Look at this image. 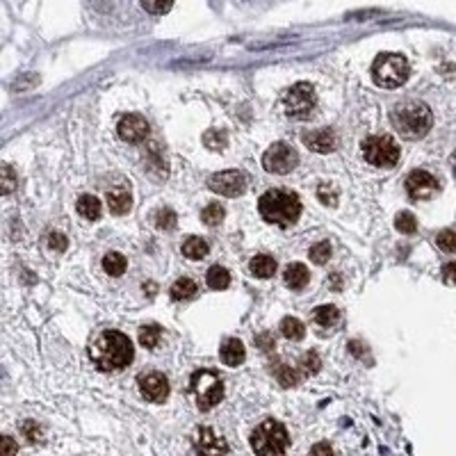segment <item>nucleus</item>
Masks as SVG:
<instances>
[{
    "instance_id": "18",
    "label": "nucleus",
    "mask_w": 456,
    "mask_h": 456,
    "mask_svg": "<svg viewBox=\"0 0 456 456\" xmlns=\"http://www.w3.org/2000/svg\"><path fill=\"white\" fill-rule=\"evenodd\" d=\"M249 270H251V274L256 279H270L274 272H277V260H274L272 256H256L251 265H249Z\"/></svg>"
},
{
    "instance_id": "28",
    "label": "nucleus",
    "mask_w": 456,
    "mask_h": 456,
    "mask_svg": "<svg viewBox=\"0 0 456 456\" xmlns=\"http://www.w3.org/2000/svg\"><path fill=\"white\" fill-rule=\"evenodd\" d=\"M338 317H340V311L331 304L315 308V322L320 326H333L335 322H338Z\"/></svg>"
},
{
    "instance_id": "24",
    "label": "nucleus",
    "mask_w": 456,
    "mask_h": 456,
    "mask_svg": "<svg viewBox=\"0 0 456 456\" xmlns=\"http://www.w3.org/2000/svg\"><path fill=\"white\" fill-rule=\"evenodd\" d=\"M281 333L288 340H301L306 335V326L297 317H286V320H281Z\"/></svg>"
},
{
    "instance_id": "34",
    "label": "nucleus",
    "mask_w": 456,
    "mask_h": 456,
    "mask_svg": "<svg viewBox=\"0 0 456 456\" xmlns=\"http://www.w3.org/2000/svg\"><path fill=\"white\" fill-rule=\"evenodd\" d=\"M299 365L306 374H317V372H320V367H322V358L317 356V351H308V354L301 356Z\"/></svg>"
},
{
    "instance_id": "32",
    "label": "nucleus",
    "mask_w": 456,
    "mask_h": 456,
    "mask_svg": "<svg viewBox=\"0 0 456 456\" xmlns=\"http://www.w3.org/2000/svg\"><path fill=\"white\" fill-rule=\"evenodd\" d=\"M226 133L219 131V128H212V131H208L203 135V144L208 146V149H214V151H221L223 146H226Z\"/></svg>"
},
{
    "instance_id": "43",
    "label": "nucleus",
    "mask_w": 456,
    "mask_h": 456,
    "mask_svg": "<svg viewBox=\"0 0 456 456\" xmlns=\"http://www.w3.org/2000/svg\"><path fill=\"white\" fill-rule=\"evenodd\" d=\"M258 345H260V349H265V351H272L274 349V338L270 333H260V335H258Z\"/></svg>"
},
{
    "instance_id": "2",
    "label": "nucleus",
    "mask_w": 456,
    "mask_h": 456,
    "mask_svg": "<svg viewBox=\"0 0 456 456\" xmlns=\"http://www.w3.org/2000/svg\"><path fill=\"white\" fill-rule=\"evenodd\" d=\"M390 124L404 140H422L432 131L434 115L422 101H404L390 110Z\"/></svg>"
},
{
    "instance_id": "36",
    "label": "nucleus",
    "mask_w": 456,
    "mask_h": 456,
    "mask_svg": "<svg viewBox=\"0 0 456 456\" xmlns=\"http://www.w3.org/2000/svg\"><path fill=\"white\" fill-rule=\"evenodd\" d=\"M317 199H320L324 205H335V201H338V189H335V185L331 183H322L320 187H317Z\"/></svg>"
},
{
    "instance_id": "38",
    "label": "nucleus",
    "mask_w": 456,
    "mask_h": 456,
    "mask_svg": "<svg viewBox=\"0 0 456 456\" xmlns=\"http://www.w3.org/2000/svg\"><path fill=\"white\" fill-rule=\"evenodd\" d=\"M156 226H158V228H165V230L174 228V226H176V212L169 210V208L158 210V214H156Z\"/></svg>"
},
{
    "instance_id": "20",
    "label": "nucleus",
    "mask_w": 456,
    "mask_h": 456,
    "mask_svg": "<svg viewBox=\"0 0 456 456\" xmlns=\"http://www.w3.org/2000/svg\"><path fill=\"white\" fill-rule=\"evenodd\" d=\"M199 447L203 452H228V445L221 441L219 436H214V432H210V429H201L199 432Z\"/></svg>"
},
{
    "instance_id": "21",
    "label": "nucleus",
    "mask_w": 456,
    "mask_h": 456,
    "mask_svg": "<svg viewBox=\"0 0 456 456\" xmlns=\"http://www.w3.org/2000/svg\"><path fill=\"white\" fill-rule=\"evenodd\" d=\"M205 283H208L212 290H226L230 286V274L226 267H221V265H214V267H210L208 274H205Z\"/></svg>"
},
{
    "instance_id": "41",
    "label": "nucleus",
    "mask_w": 456,
    "mask_h": 456,
    "mask_svg": "<svg viewBox=\"0 0 456 456\" xmlns=\"http://www.w3.org/2000/svg\"><path fill=\"white\" fill-rule=\"evenodd\" d=\"M19 452V445H16L14 438L10 436H0V456H10Z\"/></svg>"
},
{
    "instance_id": "14",
    "label": "nucleus",
    "mask_w": 456,
    "mask_h": 456,
    "mask_svg": "<svg viewBox=\"0 0 456 456\" xmlns=\"http://www.w3.org/2000/svg\"><path fill=\"white\" fill-rule=\"evenodd\" d=\"M301 140H304V144L313 153H333L335 149H338V135H335V131H331V128L304 133L301 135Z\"/></svg>"
},
{
    "instance_id": "7",
    "label": "nucleus",
    "mask_w": 456,
    "mask_h": 456,
    "mask_svg": "<svg viewBox=\"0 0 456 456\" xmlns=\"http://www.w3.org/2000/svg\"><path fill=\"white\" fill-rule=\"evenodd\" d=\"M363 158L374 167H395L399 160V146L390 135H374L363 142Z\"/></svg>"
},
{
    "instance_id": "42",
    "label": "nucleus",
    "mask_w": 456,
    "mask_h": 456,
    "mask_svg": "<svg viewBox=\"0 0 456 456\" xmlns=\"http://www.w3.org/2000/svg\"><path fill=\"white\" fill-rule=\"evenodd\" d=\"M443 281L447 286H456V263H447L443 267Z\"/></svg>"
},
{
    "instance_id": "11",
    "label": "nucleus",
    "mask_w": 456,
    "mask_h": 456,
    "mask_svg": "<svg viewBox=\"0 0 456 456\" xmlns=\"http://www.w3.org/2000/svg\"><path fill=\"white\" fill-rule=\"evenodd\" d=\"M438 189H441V185H438L436 176H432L425 169H415L406 176V192L411 199H415V201L432 199V196L438 194Z\"/></svg>"
},
{
    "instance_id": "3",
    "label": "nucleus",
    "mask_w": 456,
    "mask_h": 456,
    "mask_svg": "<svg viewBox=\"0 0 456 456\" xmlns=\"http://www.w3.org/2000/svg\"><path fill=\"white\" fill-rule=\"evenodd\" d=\"M258 212L274 226H292L301 217V201L290 189H270L258 201Z\"/></svg>"
},
{
    "instance_id": "26",
    "label": "nucleus",
    "mask_w": 456,
    "mask_h": 456,
    "mask_svg": "<svg viewBox=\"0 0 456 456\" xmlns=\"http://www.w3.org/2000/svg\"><path fill=\"white\" fill-rule=\"evenodd\" d=\"M223 217H226V210H223L221 203L205 205L203 212H201V219H203L205 226H219V223L223 221Z\"/></svg>"
},
{
    "instance_id": "45",
    "label": "nucleus",
    "mask_w": 456,
    "mask_h": 456,
    "mask_svg": "<svg viewBox=\"0 0 456 456\" xmlns=\"http://www.w3.org/2000/svg\"><path fill=\"white\" fill-rule=\"evenodd\" d=\"M452 169H454V174H456V153L452 156Z\"/></svg>"
},
{
    "instance_id": "19",
    "label": "nucleus",
    "mask_w": 456,
    "mask_h": 456,
    "mask_svg": "<svg viewBox=\"0 0 456 456\" xmlns=\"http://www.w3.org/2000/svg\"><path fill=\"white\" fill-rule=\"evenodd\" d=\"M75 208H78L80 217H84L87 221H96L101 217V201L91 194H82Z\"/></svg>"
},
{
    "instance_id": "29",
    "label": "nucleus",
    "mask_w": 456,
    "mask_h": 456,
    "mask_svg": "<svg viewBox=\"0 0 456 456\" xmlns=\"http://www.w3.org/2000/svg\"><path fill=\"white\" fill-rule=\"evenodd\" d=\"M16 189V171L10 165H0V196Z\"/></svg>"
},
{
    "instance_id": "27",
    "label": "nucleus",
    "mask_w": 456,
    "mask_h": 456,
    "mask_svg": "<svg viewBox=\"0 0 456 456\" xmlns=\"http://www.w3.org/2000/svg\"><path fill=\"white\" fill-rule=\"evenodd\" d=\"M274 374H277L279 383L283 385V388H292V385L299 383V374L292 367H288V365L274 363Z\"/></svg>"
},
{
    "instance_id": "15",
    "label": "nucleus",
    "mask_w": 456,
    "mask_h": 456,
    "mask_svg": "<svg viewBox=\"0 0 456 456\" xmlns=\"http://www.w3.org/2000/svg\"><path fill=\"white\" fill-rule=\"evenodd\" d=\"M219 358H221V363H226L230 367L242 365L244 358H247V349L242 345V340H237V338L223 340L221 347H219Z\"/></svg>"
},
{
    "instance_id": "17",
    "label": "nucleus",
    "mask_w": 456,
    "mask_h": 456,
    "mask_svg": "<svg viewBox=\"0 0 456 456\" xmlns=\"http://www.w3.org/2000/svg\"><path fill=\"white\" fill-rule=\"evenodd\" d=\"M283 279H286V286L290 290H304L308 286V281H311V274H308V270L301 263H292L288 265L286 277Z\"/></svg>"
},
{
    "instance_id": "39",
    "label": "nucleus",
    "mask_w": 456,
    "mask_h": 456,
    "mask_svg": "<svg viewBox=\"0 0 456 456\" xmlns=\"http://www.w3.org/2000/svg\"><path fill=\"white\" fill-rule=\"evenodd\" d=\"M48 247L53 249V251H66L68 240H66V235H62V233H57V230H53V233L48 235Z\"/></svg>"
},
{
    "instance_id": "9",
    "label": "nucleus",
    "mask_w": 456,
    "mask_h": 456,
    "mask_svg": "<svg viewBox=\"0 0 456 456\" xmlns=\"http://www.w3.org/2000/svg\"><path fill=\"white\" fill-rule=\"evenodd\" d=\"M297 165H299L297 151L286 142L272 144L263 156V167L265 171H270V174H290Z\"/></svg>"
},
{
    "instance_id": "23",
    "label": "nucleus",
    "mask_w": 456,
    "mask_h": 456,
    "mask_svg": "<svg viewBox=\"0 0 456 456\" xmlns=\"http://www.w3.org/2000/svg\"><path fill=\"white\" fill-rule=\"evenodd\" d=\"M183 256H187L189 260H203L208 256V242L203 237H189L183 244Z\"/></svg>"
},
{
    "instance_id": "4",
    "label": "nucleus",
    "mask_w": 456,
    "mask_h": 456,
    "mask_svg": "<svg viewBox=\"0 0 456 456\" xmlns=\"http://www.w3.org/2000/svg\"><path fill=\"white\" fill-rule=\"evenodd\" d=\"M409 75H411L409 59L399 53H381L376 55L372 64V80L376 82V87H383V89L402 87L409 80Z\"/></svg>"
},
{
    "instance_id": "33",
    "label": "nucleus",
    "mask_w": 456,
    "mask_h": 456,
    "mask_svg": "<svg viewBox=\"0 0 456 456\" xmlns=\"http://www.w3.org/2000/svg\"><path fill=\"white\" fill-rule=\"evenodd\" d=\"M308 256H311V260H313L315 265L329 263V258H331V244H329V242H317V244L311 247Z\"/></svg>"
},
{
    "instance_id": "30",
    "label": "nucleus",
    "mask_w": 456,
    "mask_h": 456,
    "mask_svg": "<svg viewBox=\"0 0 456 456\" xmlns=\"http://www.w3.org/2000/svg\"><path fill=\"white\" fill-rule=\"evenodd\" d=\"M395 228L399 230V233H415L418 230V219H415V214L413 212H399L397 217H395Z\"/></svg>"
},
{
    "instance_id": "1",
    "label": "nucleus",
    "mask_w": 456,
    "mask_h": 456,
    "mask_svg": "<svg viewBox=\"0 0 456 456\" xmlns=\"http://www.w3.org/2000/svg\"><path fill=\"white\" fill-rule=\"evenodd\" d=\"M89 356L94 360V365L103 369V372H117V369H124L133 363L135 347L126 333L105 331L94 340Z\"/></svg>"
},
{
    "instance_id": "5",
    "label": "nucleus",
    "mask_w": 456,
    "mask_h": 456,
    "mask_svg": "<svg viewBox=\"0 0 456 456\" xmlns=\"http://www.w3.org/2000/svg\"><path fill=\"white\" fill-rule=\"evenodd\" d=\"M251 447H253V452L260 456L286 454V450L290 447L288 429L283 427L279 420H265V422H260L253 429Z\"/></svg>"
},
{
    "instance_id": "37",
    "label": "nucleus",
    "mask_w": 456,
    "mask_h": 456,
    "mask_svg": "<svg viewBox=\"0 0 456 456\" xmlns=\"http://www.w3.org/2000/svg\"><path fill=\"white\" fill-rule=\"evenodd\" d=\"M436 242L447 253L456 251V233H454V230H441V233L436 235Z\"/></svg>"
},
{
    "instance_id": "12",
    "label": "nucleus",
    "mask_w": 456,
    "mask_h": 456,
    "mask_svg": "<svg viewBox=\"0 0 456 456\" xmlns=\"http://www.w3.org/2000/svg\"><path fill=\"white\" fill-rule=\"evenodd\" d=\"M140 390L146 402H165L169 397V381L165 374L160 372H149L140 378Z\"/></svg>"
},
{
    "instance_id": "35",
    "label": "nucleus",
    "mask_w": 456,
    "mask_h": 456,
    "mask_svg": "<svg viewBox=\"0 0 456 456\" xmlns=\"http://www.w3.org/2000/svg\"><path fill=\"white\" fill-rule=\"evenodd\" d=\"M144 10L153 14V16H162L171 10V5H174V0H142Z\"/></svg>"
},
{
    "instance_id": "6",
    "label": "nucleus",
    "mask_w": 456,
    "mask_h": 456,
    "mask_svg": "<svg viewBox=\"0 0 456 456\" xmlns=\"http://www.w3.org/2000/svg\"><path fill=\"white\" fill-rule=\"evenodd\" d=\"M189 390L194 395L196 406L201 411H210L212 406L223 399V383L217 372H210V369H201L192 376L189 381Z\"/></svg>"
},
{
    "instance_id": "31",
    "label": "nucleus",
    "mask_w": 456,
    "mask_h": 456,
    "mask_svg": "<svg viewBox=\"0 0 456 456\" xmlns=\"http://www.w3.org/2000/svg\"><path fill=\"white\" fill-rule=\"evenodd\" d=\"M158 342H160V326H144V329L140 331V345L146 347V349H156L158 347Z\"/></svg>"
},
{
    "instance_id": "10",
    "label": "nucleus",
    "mask_w": 456,
    "mask_h": 456,
    "mask_svg": "<svg viewBox=\"0 0 456 456\" xmlns=\"http://www.w3.org/2000/svg\"><path fill=\"white\" fill-rule=\"evenodd\" d=\"M208 187L212 192H217L221 196H228V199H235V196H242L247 189V176L242 171L230 169V171H219L208 180Z\"/></svg>"
},
{
    "instance_id": "8",
    "label": "nucleus",
    "mask_w": 456,
    "mask_h": 456,
    "mask_svg": "<svg viewBox=\"0 0 456 456\" xmlns=\"http://www.w3.org/2000/svg\"><path fill=\"white\" fill-rule=\"evenodd\" d=\"M315 89L308 82H297L283 96V112L292 119H308L315 108Z\"/></svg>"
},
{
    "instance_id": "25",
    "label": "nucleus",
    "mask_w": 456,
    "mask_h": 456,
    "mask_svg": "<svg viewBox=\"0 0 456 456\" xmlns=\"http://www.w3.org/2000/svg\"><path fill=\"white\" fill-rule=\"evenodd\" d=\"M103 270H105L110 277H122V274L126 272V258L117 251L108 253L105 258H103Z\"/></svg>"
},
{
    "instance_id": "13",
    "label": "nucleus",
    "mask_w": 456,
    "mask_h": 456,
    "mask_svg": "<svg viewBox=\"0 0 456 456\" xmlns=\"http://www.w3.org/2000/svg\"><path fill=\"white\" fill-rule=\"evenodd\" d=\"M117 133L124 142L137 144V142L146 140V135H149V124H146V119L140 115H126L122 117V122H119Z\"/></svg>"
},
{
    "instance_id": "40",
    "label": "nucleus",
    "mask_w": 456,
    "mask_h": 456,
    "mask_svg": "<svg viewBox=\"0 0 456 456\" xmlns=\"http://www.w3.org/2000/svg\"><path fill=\"white\" fill-rule=\"evenodd\" d=\"M21 432L28 436V441H32V443H39L41 441V429L32 422V420H25V422L21 425Z\"/></svg>"
},
{
    "instance_id": "22",
    "label": "nucleus",
    "mask_w": 456,
    "mask_h": 456,
    "mask_svg": "<svg viewBox=\"0 0 456 456\" xmlns=\"http://www.w3.org/2000/svg\"><path fill=\"white\" fill-rule=\"evenodd\" d=\"M196 292H199V286L192 281V279H178L174 286H171V297L176 301H187L196 297Z\"/></svg>"
},
{
    "instance_id": "44",
    "label": "nucleus",
    "mask_w": 456,
    "mask_h": 456,
    "mask_svg": "<svg viewBox=\"0 0 456 456\" xmlns=\"http://www.w3.org/2000/svg\"><path fill=\"white\" fill-rule=\"evenodd\" d=\"M313 454H333V450L326 443H320V445H313Z\"/></svg>"
},
{
    "instance_id": "16",
    "label": "nucleus",
    "mask_w": 456,
    "mask_h": 456,
    "mask_svg": "<svg viewBox=\"0 0 456 456\" xmlns=\"http://www.w3.org/2000/svg\"><path fill=\"white\" fill-rule=\"evenodd\" d=\"M108 205H110V210L112 214H128L133 208V196L128 189H122V187H115V189H110L108 192Z\"/></svg>"
}]
</instances>
